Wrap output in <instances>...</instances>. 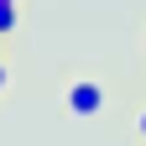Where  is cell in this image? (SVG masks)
<instances>
[{"mask_svg": "<svg viewBox=\"0 0 146 146\" xmlns=\"http://www.w3.org/2000/svg\"><path fill=\"white\" fill-rule=\"evenodd\" d=\"M68 110L73 115H99L104 110V89L99 84H73L68 89Z\"/></svg>", "mask_w": 146, "mask_h": 146, "instance_id": "cell-1", "label": "cell"}, {"mask_svg": "<svg viewBox=\"0 0 146 146\" xmlns=\"http://www.w3.org/2000/svg\"><path fill=\"white\" fill-rule=\"evenodd\" d=\"M16 31V0H0V36Z\"/></svg>", "mask_w": 146, "mask_h": 146, "instance_id": "cell-2", "label": "cell"}, {"mask_svg": "<svg viewBox=\"0 0 146 146\" xmlns=\"http://www.w3.org/2000/svg\"><path fill=\"white\" fill-rule=\"evenodd\" d=\"M141 136H146V110H141Z\"/></svg>", "mask_w": 146, "mask_h": 146, "instance_id": "cell-4", "label": "cell"}, {"mask_svg": "<svg viewBox=\"0 0 146 146\" xmlns=\"http://www.w3.org/2000/svg\"><path fill=\"white\" fill-rule=\"evenodd\" d=\"M0 89H5V63H0Z\"/></svg>", "mask_w": 146, "mask_h": 146, "instance_id": "cell-3", "label": "cell"}]
</instances>
